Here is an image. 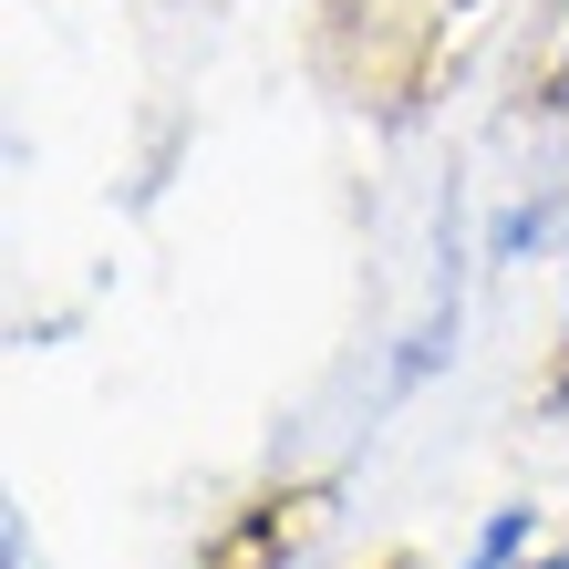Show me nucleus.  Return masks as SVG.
<instances>
[{"mask_svg": "<svg viewBox=\"0 0 569 569\" xmlns=\"http://www.w3.org/2000/svg\"><path fill=\"white\" fill-rule=\"evenodd\" d=\"M559 93H569V62H559Z\"/></svg>", "mask_w": 569, "mask_h": 569, "instance_id": "f257e3e1", "label": "nucleus"}, {"mask_svg": "<svg viewBox=\"0 0 569 569\" xmlns=\"http://www.w3.org/2000/svg\"><path fill=\"white\" fill-rule=\"evenodd\" d=\"M559 569H569V559H559Z\"/></svg>", "mask_w": 569, "mask_h": 569, "instance_id": "f03ea898", "label": "nucleus"}]
</instances>
